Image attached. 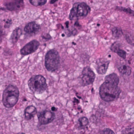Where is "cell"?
<instances>
[{
    "label": "cell",
    "mask_w": 134,
    "mask_h": 134,
    "mask_svg": "<svg viewBox=\"0 0 134 134\" xmlns=\"http://www.w3.org/2000/svg\"><path fill=\"white\" fill-rule=\"evenodd\" d=\"M122 133H134V127L127 128L121 131Z\"/></svg>",
    "instance_id": "cell-23"
},
{
    "label": "cell",
    "mask_w": 134,
    "mask_h": 134,
    "mask_svg": "<svg viewBox=\"0 0 134 134\" xmlns=\"http://www.w3.org/2000/svg\"><path fill=\"white\" fill-rule=\"evenodd\" d=\"M99 133H109V134H111V133H115V132L110 129L109 128H106L105 129H104L103 130L99 132Z\"/></svg>",
    "instance_id": "cell-24"
},
{
    "label": "cell",
    "mask_w": 134,
    "mask_h": 134,
    "mask_svg": "<svg viewBox=\"0 0 134 134\" xmlns=\"http://www.w3.org/2000/svg\"><path fill=\"white\" fill-rule=\"evenodd\" d=\"M28 84L29 89L37 94L42 93L47 88L46 80L41 75H35L31 76L28 81Z\"/></svg>",
    "instance_id": "cell-3"
},
{
    "label": "cell",
    "mask_w": 134,
    "mask_h": 134,
    "mask_svg": "<svg viewBox=\"0 0 134 134\" xmlns=\"http://www.w3.org/2000/svg\"><path fill=\"white\" fill-rule=\"evenodd\" d=\"M117 9H118V10H120L121 11H124L128 14H129L130 15H134V11L131 10L130 8H122V7H117Z\"/></svg>",
    "instance_id": "cell-21"
},
{
    "label": "cell",
    "mask_w": 134,
    "mask_h": 134,
    "mask_svg": "<svg viewBox=\"0 0 134 134\" xmlns=\"http://www.w3.org/2000/svg\"><path fill=\"white\" fill-rule=\"evenodd\" d=\"M120 48H121V44L118 41H116V42H115L114 43H113L110 47L111 50L115 53H116L117 51Z\"/></svg>",
    "instance_id": "cell-19"
},
{
    "label": "cell",
    "mask_w": 134,
    "mask_h": 134,
    "mask_svg": "<svg viewBox=\"0 0 134 134\" xmlns=\"http://www.w3.org/2000/svg\"><path fill=\"white\" fill-rule=\"evenodd\" d=\"M105 82L113 83V84L118 85L119 82V77L118 76L117 74L115 73H113L105 76Z\"/></svg>",
    "instance_id": "cell-13"
},
{
    "label": "cell",
    "mask_w": 134,
    "mask_h": 134,
    "mask_svg": "<svg viewBox=\"0 0 134 134\" xmlns=\"http://www.w3.org/2000/svg\"><path fill=\"white\" fill-rule=\"evenodd\" d=\"M109 62L108 61H100L97 63V71L98 74H104L106 73L107 70L109 63Z\"/></svg>",
    "instance_id": "cell-12"
},
{
    "label": "cell",
    "mask_w": 134,
    "mask_h": 134,
    "mask_svg": "<svg viewBox=\"0 0 134 134\" xmlns=\"http://www.w3.org/2000/svg\"><path fill=\"white\" fill-rule=\"evenodd\" d=\"M90 12V7L84 2L76 3L71 10L69 18L73 20L76 18H82L87 16Z\"/></svg>",
    "instance_id": "cell-5"
},
{
    "label": "cell",
    "mask_w": 134,
    "mask_h": 134,
    "mask_svg": "<svg viewBox=\"0 0 134 134\" xmlns=\"http://www.w3.org/2000/svg\"><path fill=\"white\" fill-rule=\"evenodd\" d=\"M116 53L121 58H122V59H126V52L125 50H124L123 49H122L121 48H120V49H119L117 52H116Z\"/></svg>",
    "instance_id": "cell-22"
},
{
    "label": "cell",
    "mask_w": 134,
    "mask_h": 134,
    "mask_svg": "<svg viewBox=\"0 0 134 134\" xmlns=\"http://www.w3.org/2000/svg\"><path fill=\"white\" fill-rule=\"evenodd\" d=\"M60 62V55L55 49L49 50L45 56L44 65L46 69L50 72L55 71L59 66Z\"/></svg>",
    "instance_id": "cell-4"
},
{
    "label": "cell",
    "mask_w": 134,
    "mask_h": 134,
    "mask_svg": "<svg viewBox=\"0 0 134 134\" xmlns=\"http://www.w3.org/2000/svg\"><path fill=\"white\" fill-rule=\"evenodd\" d=\"M58 0H50V3L51 4H53L55 2H57Z\"/></svg>",
    "instance_id": "cell-26"
},
{
    "label": "cell",
    "mask_w": 134,
    "mask_h": 134,
    "mask_svg": "<svg viewBox=\"0 0 134 134\" xmlns=\"http://www.w3.org/2000/svg\"><path fill=\"white\" fill-rule=\"evenodd\" d=\"M19 98V90L18 88L13 85L7 86L4 90L2 101L3 105L6 108H12L17 103Z\"/></svg>",
    "instance_id": "cell-2"
},
{
    "label": "cell",
    "mask_w": 134,
    "mask_h": 134,
    "mask_svg": "<svg viewBox=\"0 0 134 134\" xmlns=\"http://www.w3.org/2000/svg\"><path fill=\"white\" fill-rule=\"evenodd\" d=\"M79 122L80 123V126H81L82 127H85L88 124V120L85 117H81L79 119Z\"/></svg>",
    "instance_id": "cell-20"
},
{
    "label": "cell",
    "mask_w": 134,
    "mask_h": 134,
    "mask_svg": "<svg viewBox=\"0 0 134 134\" xmlns=\"http://www.w3.org/2000/svg\"><path fill=\"white\" fill-rule=\"evenodd\" d=\"M38 121L41 125H47L52 122L54 118L53 112L45 110L40 112L38 116Z\"/></svg>",
    "instance_id": "cell-8"
},
{
    "label": "cell",
    "mask_w": 134,
    "mask_h": 134,
    "mask_svg": "<svg viewBox=\"0 0 134 134\" xmlns=\"http://www.w3.org/2000/svg\"><path fill=\"white\" fill-rule=\"evenodd\" d=\"M4 6L8 10L16 11L23 8L24 2V0H7Z\"/></svg>",
    "instance_id": "cell-9"
},
{
    "label": "cell",
    "mask_w": 134,
    "mask_h": 134,
    "mask_svg": "<svg viewBox=\"0 0 134 134\" xmlns=\"http://www.w3.org/2000/svg\"><path fill=\"white\" fill-rule=\"evenodd\" d=\"M133 76H134V73H133Z\"/></svg>",
    "instance_id": "cell-27"
},
{
    "label": "cell",
    "mask_w": 134,
    "mask_h": 134,
    "mask_svg": "<svg viewBox=\"0 0 134 134\" xmlns=\"http://www.w3.org/2000/svg\"><path fill=\"white\" fill-rule=\"evenodd\" d=\"M37 114L36 108L30 105L27 106L24 111L25 118L27 120H30L34 117V116Z\"/></svg>",
    "instance_id": "cell-11"
},
{
    "label": "cell",
    "mask_w": 134,
    "mask_h": 134,
    "mask_svg": "<svg viewBox=\"0 0 134 134\" xmlns=\"http://www.w3.org/2000/svg\"><path fill=\"white\" fill-rule=\"evenodd\" d=\"M99 95L105 102H111L118 98L120 90L117 85L104 82L99 87Z\"/></svg>",
    "instance_id": "cell-1"
},
{
    "label": "cell",
    "mask_w": 134,
    "mask_h": 134,
    "mask_svg": "<svg viewBox=\"0 0 134 134\" xmlns=\"http://www.w3.org/2000/svg\"><path fill=\"white\" fill-rule=\"evenodd\" d=\"M21 35V30L20 28L18 27L14 30L11 35V41L13 43H16Z\"/></svg>",
    "instance_id": "cell-14"
},
{
    "label": "cell",
    "mask_w": 134,
    "mask_h": 134,
    "mask_svg": "<svg viewBox=\"0 0 134 134\" xmlns=\"http://www.w3.org/2000/svg\"><path fill=\"white\" fill-rule=\"evenodd\" d=\"M125 37L127 42H128L130 44L134 46V37L129 33L125 34Z\"/></svg>",
    "instance_id": "cell-18"
},
{
    "label": "cell",
    "mask_w": 134,
    "mask_h": 134,
    "mask_svg": "<svg viewBox=\"0 0 134 134\" xmlns=\"http://www.w3.org/2000/svg\"><path fill=\"white\" fill-rule=\"evenodd\" d=\"M40 27L39 25L35 21L28 23L24 27L25 32L29 35H34L38 32Z\"/></svg>",
    "instance_id": "cell-10"
},
{
    "label": "cell",
    "mask_w": 134,
    "mask_h": 134,
    "mask_svg": "<svg viewBox=\"0 0 134 134\" xmlns=\"http://www.w3.org/2000/svg\"><path fill=\"white\" fill-rule=\"evenodd\" d=\"M3 37V29L1 27V26L0 25V43L1 42V41L2 40Z\"/></svg>",
    "instance_id": "cell-25"
},
{
    "label": "cell",
    "mask_w": 134,
    "mask_h": 134,
    "mask_svg": "<svg viewBox=\"0 0 134 134\" xmlns=\"http://www.w3.org/2000/svg\"><path fill=\"white\" fill-rule=\"evenodd\" d=\"M95 78V74L89 66H86L83 69L81 78L83 85L87 86L92 84L94 81Z\"/></svg>",
    "instance_id": "cell-6"
},
{
    "label": "cell",
    "mask_w": 134,
    "mask_h": 134,
    "mask_svg": "<svg viewBox=\"0 0 134 134\" xmlns=\"http://www.w3.org/2000/svg\"><path fill=\"white\" fill-rule=\"evenodd\" d=\"M118 70L123 75H129L131 73V68L128 65L124 64L118 68Z\"/></svg>",
    "instance_id": "cell-15"
},
{
    "label": "cell",
    "mask_w": 134,
    "mask_h": 134,
    "mask_svg": "<svg viewBox=\"0 0 134 134\" xmlns=\"http://www.w3.org/2000/svg\"><path fill=\"white\" fill-rule=\"evenodd\" d=\"M29 2L31 5L35 6H40L44 5L47 0H29Z\"/></svg>",
    "instance_id": "cell-17"
},
{
    "label": "cell",
    "mask_w": 134,
    "mask_h": 134,
    "mask_svg": "<svg viewBox=\"0 0 134 134\" xmlns=\"http://www.w3.org/2000/svg\"><path fill=\"white\" fill-rule=\"evenodd\" d=\"M112 31V34L114 37L115 38H120L123 34L122 31L120 28H117V27H115L112 29L111 30Z\"/></svg>",
    "instance_id": "cell-16"
},
{
    "label": "cell",
    "mask_w": 134,
    "mask_h": 134,
    "mask_svg": "<svg viewBox=\"0 0 134 134\" xmlns=\"http://www.w3.org/2000/svg\"><path fill=\"white\" fill-rule=\"evenodd\" d=\"M40 45L39 42L36 40H33L25 44L20 51V54L23 55L30 54L37 50Z\"/></svg>",
    "instance_id": "cell-7"
}]
</instances>
